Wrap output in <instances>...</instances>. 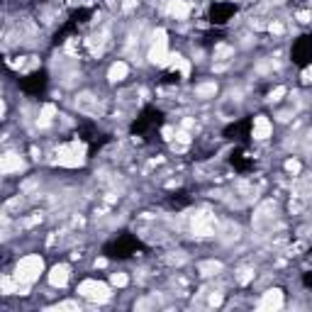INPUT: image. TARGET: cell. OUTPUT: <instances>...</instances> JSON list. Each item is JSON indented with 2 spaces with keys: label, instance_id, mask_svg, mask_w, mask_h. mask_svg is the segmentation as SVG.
I'll return each mask as SVG.
<instances>
[{
  "label": "cell",
  "instance_id": "6da1fadb",
  "mask_svg": "<svg viewBox=\"0 0 312 312\" xmlns=\"http://www.w3.org/2000/svg\"><path fill=\"white\" fill-rule=\"evenodd\" d=\"M44 273V258L39 254H27L15 263V278L20 285H32L39 281V276Z\"/></svg>",
  "mask_w": 312,
  "mask_h": 312
},
{
  "label": "cell",
  "instance_id": "7a4b0ae2",
  "mask_svg": "<svg viewBox=\"0 0 312 312\" xmlns=\"http://www.w3.org/2000/svg\"><path fill=\"white\" fill-rule=\"evenodd\" d=\"M78 295H83L85 300H93V302H105L110 300V285L108 283H100V281H93V278H88V281H83L78 285Z\"/></svg>",
  "mask_w": 312,
  "mask_h": 312
},
{
  "label": "cell",
  "instance_id": "3957f363",
  "mask_svg": "<svg viewBox=\"0 0 312 312\" xmlns=\"http://www.w3.org/2000/svg\"><path fill=\"white\" fill-rule=\"evenodd\" d=\"M56 161L61 163V166L76 168V166H81V163L85 161V147L78 144V142H71V144L59 149V159H56Z\"/></svg>",
  "mask_w": 312,
  "mask_h": 312
},
{
  "label": "cell",
  "instance_id": "277c9868",
  "mask_svg": "<svg viewBox=\"0 0 312 312\" xmlns=\"http://www.w3.org/2000/svg\"><path fill=\"white\" fill-rule=\"evenodd\" d=\"M0 171H3L5 176L20 173V171H25V159H22L20 154H15V151H8V154L0 159Z\"/></svg>",
  "mask_w": 312,
  "mask_h": 312
},
{
  "label": "cell",
  "instance_id": "5b68a950",
  "mask_svg": "<svg viewBox=\"0 0 312 312\" xmlns=\"http://www.w3.org/2000/svg\"><path fill=\"white\" fill-rule=\"evenodd\" d=\"M271 135H273L271 120H269L266 115H256V117H254V127H251V137L258 139V142H263V139H269Z\"/></svg>",
  "mask_w": 312,
  "mask_h": 312
},
{
  "label": "cell",
  "instance_id": "8992f818",
  "mask_svg": "<svg viewBox=\"0 0 312 312\" xmlns=\"http://www.w3.org/2000/svg\"><path fill=\"white\" fill-rule=\"evenodd\" d=\"M147 59H149V64H154V66H168V61H171L168 44H151Z\"/></svg>",
  "mask_w": 312,
  "mask_h": 312
},
{
  "label": "cell",
  "instance_id": "52a82bcc",
  "mask_svg": "<svg viewBox=\"0 0 312 312\" xmlns=\"http://www.w3.org/2000/svg\"><path fill=\"white\" fill-rule=\"evenodd\" d=\"M166 13L171 15L173 20H188L190 13H193V8H190L188 0H168Z\"/></svg>",
  "mask_w": 312,
  "mask_h": 312
},
{
  "label": "cell",
  "instance_id": "ba28073f",
  "mask_svg": "<svg viewBox=\"0 0 312 312\" xmlns=\"http://www.w3.org/2000/svg\"><path fill=\"white\" fill-rule=\"evenodd\" d=\"M258 307H261V310H281V307H283V293H281L278 288L266 290L261 302H258Z\"/></svg>",
  "mask_w": 312,
  "mask_h": 312
},
{
  "label": "cell",
  "instance_id": "9c48e42d",
  "mask_svg": "<svg viewBox=\"0 0 312 312\" xmlns=\"http://www.w3.org/2000/svg\"><path fill=\"white\" fill-rule=\"evenodd\" d=\"M68 278H71V269L66 263H56L54 269L49 271V285L52 288H64L68 283Z\"/></svg>",
  "mask_w": 312,
  "mask_h": 312
},
{
  "label": "cell",
  "instance_id": "30bf717a",
  "mask_svg": "<svg viewBox=\"0 0 312 312\" xmlns=\"http://www.w3.org/2000/svg\"><path fill=\"white\" fill-rule=\"evenodd\" d=\"M127 76H129V66H127L124 61H115V64L108 68V81L110 83H122Z\"/></svg>",
  "mask_w": 312,
  "mask_h": 312
},
{
  "label": "cell",
  "instance_id": "8fae6325",
  "mask_svg": "<svg viewBox=\"0 0 312 312\" xmlns=\"http://www.w3.org/2000/svg\"><path fill=\"white\" fill-rule=\"evenodd\" d=\"M54 117H56V105H54V103H47V105L41 108L39 120H37V122H39V127H49Z\"/></svg>",
  "mask_w": 312,
  "mask_h": 312
},
{
  "label": "cell",
  "instance_id": "7c38bea8",
  "mask_svg": "<svg viewBox=\"0 0 312 312\" xmlns=\"http://www.w3.org/2000/svg\"><path fill=\"white\" fill-rule=\"evenodd\" d=\"M215 93H217V83H215V81L200 83V85L195 88V95H198V98H203V100H207V98H215Z\"/></svg>",
  "mask_w": 312,
  "mask_h": 312
},
{
  "label": "cell",
  "instance_id": "4fadbf2b",
  "mask_svg": "<svg viewBox=\"0 0 312 312\" xmlns=\"http://www.w3.org/2000/svg\"><path fill=\"white\" fill-rule=\"evenodd\" d=\"M151 44H168V34H166V29L163 27L154 29V34H151Z\"/></svg>",
  "mask_w": 312,
  "mask_h": 312
},
{
  "label": "cell",
  "instance_id": "5bb4252c",
  "mask_svg": "<svg viewBox=\"0 0 312 312\" xmlns=\"http://www.w3.org/2000/svg\"><path fill=\"white\" fill-rule=\"evenodd\" d=\"M110 283L115 285V288H124V285L129 283V278H127V273H112L110 276Z\"/></svg>",
  "mask_w": 312,
  "mask_h": 312
},
{
  "label": "cell",
  "instance_id": "9a60e30c",
  "mask_svg": "<svg viewBox=\"0 0 312 312\" xmlns=\"http://www.w3.org/2000/svg\"><path fill=\"white\" fill-rule=\"evenodd\" d=\"M285 93H288V88H285V85H278L276 91H271V93H269V103H278Z\"/></svg>",
  "mask_w": 312,
  "mask_h": 312
},
{
  "label": "cell",
  "instance_id": "2e32d148",
  "mask_svg": "<svg viewBox=\"0 0 312 312\" xmlns=\"http://www.w3.org/2000/svg\"><path fill=\"white\" fill-rule=\"evenodd\" d=\"M285 171H288V173H293V176H295V173H300V161H295V159L285 161Z\"/></svg>",
  "mask_w": 312,
  "mask_h": 312
},
{
  "label": "cell",
  "instance_id": "e0dca14e",
  "mask_svg": "<svg viewBox=\"0 0 312 312\" xmlns=\"http://www.w3.org/2000/svg\"><path fill=\"white\" fill-rule=\"evenodd\" d=\"M283 22H278V20H273L271 25H269V32H271V34H276V37H278V34H283Z\"/></svg>",
  "mask_w": 312,
  "mask_h": 312
},
{
  "label": "cell",
  "instance_id": "ac0fdd59",
  "mask_svg": "<svg viewBox=\"0 0 312 312\" xmlns=\"http://www.w3.org/2000/svg\"><path fill=\"white\" fill-rule=\"evenodd\" d=\"M56 310H78V302H71V300L68 302H59Z\"/></svg>",
  "mask_w": 312,
  "mask_h": 312
},
{
  "label": "cell",
  "instance_id": "d6986e66",
  "mask_svg": "<svg viewBox=\"0 0 312 312\" xmlns=\"http://www.w3.org/2000/svg\"><path fill=\"white\" fill-rule=\"evenodd\" d=\"M161 135H163V139H166V142H171V139L176 137V129H173V127H163Z\"/></svg>",
  "mask_w": 312,
  "mask_h": 312
},
{
  "label": "cell",
  "instance_id": "ffe728a7",
  "mask_svg": "<svg viewBox=\"0 0 312 312\" xmlns=\"http://www.w3.org/2000/svg\"><path fill=\"white\" fill-rule=\"evenodd\" d=\"M251 278H254V273H251L249 269H246V271H242V276H239V283H249Z\"/></svg>",
  "mask_w": 312,
  "mask_h": 312
},
{
  "label": "cell",
  "instance_id": "44dd1931",
  "mask_svg": "<svg viewBox=\"0 0 312 312\" xmlns=\"http://www.w3.org/2000/svg\"><path fill=\"white\" fill-rule=\"evenodd\" d=\"M298 22L307 25V22H312V15L310 13H298Z\"/></svg>",
  "mask_w": 312,
  "mask_h": 312
},
{
  "label": "cell",
  "instance_id": "7402d4cb",
  "mask_svg": "<svg viewBox=\"0 0 312 312\" xmlns=\"http://www.w3.org/2000/svg\"><path fill=\"white\" fill-rule=\"evenodd\" d=\"M219 302H222V295H219V293H212V295H210V305H219Z\"/></svg>",
  "mask_w": 312,
  "mask_h": 312
},
{
  "label": "cell",
  "instance_id": "603a6c76",
  "mask_svg": "<svg viewBox=\"0 0 312 312\" xmlns=\"http://www.w3.org/2000/svg\"><path fill=\"white\" fill-rule=\"evenodd\" d=\"M302 81H305V83H312V66L307 68L305 73H302Z\"/></svg>",
  "mask_w": 312,
  "mask_h": 312
},
{
  "label": "cell",
  "instance_id": "cb8c5ba5",
  "mask_svg": "<svg viewBox=\"0 0 312 312\" xmlns=\"http://www.w3.org/2000/svg\"><path fill=\"white\" fill-rule=\"evenodd\" d=\"M103 266H108V261L105 258H95V269H103Z\"/></svg>",
  "mask_w": 312,
  "mask_h": 312
},
{
  "label": "cell",
  "instance_id": "d4e9b609",
  "mask_svg": "<svg viewBox=\"0 0 312 312\" xmlns=\"http://www.w3.org/2000/svg\"><path fill=\"white\" fill-rule=\"evenodd\" d=\"M215 3H227V0H215Z\"/></svg>",
  "mask_w": 312,
  "mask_h": 312
}]
</instances>
